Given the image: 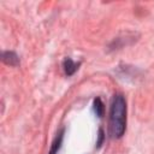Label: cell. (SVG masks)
<instances>
[{
	"instance_id": "cell-4",
	"label": "cell",
	"mask_w": 154,
	"mask_h": 154,
	"mask_svg": "<svg viewBox=\"0 0 154 154\" xmlns=\"http://www.w3.org/2000/svg\"><path fill=\"white\" fill-rule=\"evenodd\" d=\"M94 111L96 113L97 117H102L103 116V111H105V107H103V103L101 101L100 97H96L94 100Z\"/></svg>"
},
{
	"instance_id": "cell-2",
	"label": "cell",
	"mask_w": 154,
	"mask_h": 154,
	"mask_svg": "<svg viewBox=\"0 0 154 154\" xmlns=\"http://www.w3.org/2000/svg\"><path fill=\"white\" fill-rule=\"evenodd\" d=\"M63 66H64V71H65V73H66L67 76L73 75V73L77 71V69H78V64H76L75 61H72L70 58H66V59L64 60Z\"/></svg>"
},
{
	"instance_id": "cell-1",
	"label": "cell",
	"mask_w": 154,
	"mask_h": 154,
	"mask_svg": "<svg viewBox=\"0 0 154 154\" xmlns=\"http://www.w3.org/2000/svg\"><path fill=\"white\" fill-rule=\"evenodd\" d=\"M126 126V102L123 95L113 97L109 112V130L113 137H122Z\"/></svg>"
},
{
	"instance_id": "cell-3",
	"label": "cell",
	"mask_w": 154,
	"mask_h": 154,
	"mask_svg": "<svg viewBox=\"0 0 154 154\" xmlns=\"http://www.w3.org/2000/svg\"><path fill=\"white\" fill-rule=\"evenodd\" d=\"M2 59L8 65H17L18 64V58L13 52H5L2 54Z\"/></svg>"
},
{
	"instance_id": "cell-5",
	"label": "cell",
	"mask_w": 154,
	"mask_h": 154,
	"mask_svg": "<svg viewBox=\"0 0 154 154\" xmlns=\"http://www.w3.org/2000/svg\"><path fill=\"white\" fill-rule=\"evenodd\" d=\"M61 141H63V131H60V132L58 134V136L55 137V140H54V142H53V144H52V148H51L49 154H55V153L58 152V149L60 148Z\"/></svg>"
}]
</instances>
